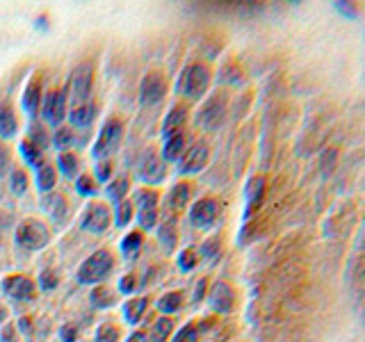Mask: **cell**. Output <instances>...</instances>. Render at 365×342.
Returning a JSON list of instances; mask_svg holds the SVG:
<instances>
[{
  "mask_svg": "<svg viewBox=\"0 0 365 342\" xmlns=\"http://www.w3.org/2000/svg\"><path fill=\"white\" fill-rule=\"evenodd\" d=\"M210 68L201 64V62H194L190 66L182 68V73L178 78V83H176V89H178V94H182L185 98L190 100H199L205 91H208L210 87Z\"/></svg>",
  "mask_w": 365,
  "mask_h": 342,
  "instance_id": "6da1fadb",
  "label": "cell"
},
{
  "mask_svg": "<svg viewBox=\"0 0 365 342\" xmlns=\"http://www.w3.org/2000/svg\"><path fill=\"white\" fill-rule=\"evenodd\" d=\"M114 267V258L110 251L101 249L96 254H91L83 265L78 269V281L83 285H94V283H101L103 279L108 276Z\"/></svg>",
  "mask_w": 365,
  "mask_h": 342,
  "instance_id": "7a4b0ae2",
  "label": "cell"
},
{
  "mask_svg": "<svg viewBox=\"0 0 365 342\" xmlns=\"http://www.w3.org/2000/svg\"><path fill=\"white\" fill-rule=\"evenodd\" d=\"M14 239L21 249L26 251H39L43 249L46 244L51 242V231L48 226L39 219H26L23 224H19L16 233H14Z\"/></svg>",
  "mask_w": 365,
  "mask_h": 342,
  "instance_id": "3957f363",
  "label": "cell"
},
{
  "mask_svg": "<svg viewBox=\"0 0 365 342\" xmlns=\"http://www.w3.org/2000/svg\"><path fill=\"white\" fill-rule=\"evenodd\" d=\"M121 140H123V123L119 119H108L106 123H103V130L98 135V140L94 144V157L98 160V162H103V160H108L110 155H114L119 151L121 146Z\"/></svg>",
  "mask_w": 365,
  "mask_h": 342,
  "instance_id": "277c9868",
  "label": "cell"
},
{
  "mask_svg": "<svg viewBox=\"0 0 365 342\" xmlns=\"http://www.w3.org/2000/svg\"><path fill=\"white\" fill-rule=\"evenodd\" d=\"M165 176H167L165 160L158 155L155 148H146L140 162H137V178L146 182V185H160Z\"/></svg>",
  "mask_w": 365,
  "mask_h": 342,
  "instance_id": "5b68a950",
  "label": "cell"
},
{
  "mask_svg": "<svg viewBox=\"0 0 365 342\" xmlns=\"http://www.w3.org/2000/svg\"><path fill=\"white\" fill-rule=\"evenodd\" d=\"M110 222H112V212L106 203H89L83 212L80 226L91 235H103L110 228Z\"/></svg>",
  "mask_w": 365,
  "mask_h": 342,
  "instance_id": "8992f818",
  "label": "cell"
},
{
  "mask_svg": "<svg viewBox=\"0 0 365 342\" xmlns=\"http://www.w3.org/2000/svg\"><path fill=\"white\" fill-rule=\"evenodd\" d=\"M226 117V94H215L208 98V103L201 108L199 112V123L203 125L205 130H217L222 125Z\"/></svg>",
  "mask_w": 365,
  "mask_h": 342,
  "instance_id": "52a82bcc",
  "label": "cell"
},
{
  "mask_svg": "<svg viewBox=\"0 0 365 342\" xmlns=\"http://www.w3.org/2000/svg\"><path fill=\"white\" fill-rule=\"evenodd\" d=\"M210 155V148L205 142H194L190 148H185V153L178 160V171L180 174H199V171L205 167Z\"/></svg>",
  "mask_w": 365,
  "mask_h": 342,
  "instance_id": "ba28073f",
  "label": "cell"
},
{
  "mask_svg": "<svg viewBox=\"0 0 365 342\" xmlns=\"http://www.w3.org/2000/svg\"><path fill=\"white\" fill-rule=\"evenodd\" d=\"M41 117L48 125H60L66 117V94L64 91H48L41 98Z\"/></svg>",
  "mask_w": 365,
  "mask_h": 342,
  "instance_id": "9c48e42d",
  "label": "cell"
},
{
  "mask_svg": "<svg viewBox=\"0 0 365 342\" xmlns=\"http://www.w3.org/2000/svg\"><path fill=\"white\" fill-rule=\"evenodd\" d=\"M167 83L160 73H146L140 83V103L142 105H155L165 98Z\"/></svg>",
  "mask_w": 365,
  "mask_h": 342,
  "instance_id": "30bf717a",
  "label": "cell"
},
{
  "mask_svg": "<svg viewBox=\"0 0 365 342\" xmlns=\"http://www.w3.org/2000/svg\"><path fill=\"white\" fill-rule=\"evenodd\" d=\"M3 292L14 301H30L34 296V283L23 276V274H11V276H5L3 283H0Z\"/></svg>",
  "mask_w": 365,
  "mask_h": 342,
  "instance_id": "8fae6325",
  "label": "cell"
},
{
  "mask_svg": "<svg viewBox=\"0 0 365 342\" xmlns=\"http://www.w3.org/2000/svg\"><path fill=\"white\" fill-rule=\"evenodd\" d=\"M220 214V203L215 199H201L192 205L190 210V224L194 228H210Z\"/></svg>",
  "mask_w": 365,
  "mask_h": 342,
  "instance_id": "7c38bea8",
  "label": "cell"
},
{
  "mask_svg": "<svg viewBox=\"0 0 365 342\" xmlns=\"http://www.w3.org/2000/svg\"><path fill=\"white\" fill-rule=\"evenodd\" d=\"M91 83H94L91 64H80L71 76V96H73V100L80 103V105L87 103V98L91 94Z\"/></svg>",
  "mask_w": 365,
  "mask_h": 342,
  "instance_id": "4fadbf2b",
  "label": "cell"
},
{
  "mask_svg": "<svg viewBox=\"0 0 365 342\" xmlns=\"http://www.w3.org/2000/svg\"><path fill=\"white\" fill-rule=\"evenodd\" d=\"M210 296V308L215 313H220V315H228L233 311V306H235V292L233 288L228 283L220 281V283H215L212 285V290L208 292Z\"/></svg>",
  "mask_w": 365,
  "mask_h": 342,
  "instance_id": "5bb4252c",
  "label": "cell"
},
{
  "mask_svg": "<svg viewBox=\"0 0 365 342\" xmlns=\"http://www.w3.org/2000/svg\"><path fill=\"white\" fill-rule=\"evenodd\" d=\"M41 208L55 224H64L68 219V203L62 194H53V192L46 194L41 201Z\"/></svg>",
  "mask_w": 365,
  "mask_h": 342,
  "instance_id": "9a60e30c",
  "label": "cell"
},
{
  "mask_svg": "<svg viewBox=\"0 0 365 342\" xmlns=\"http://www.w3.org/2000/svg\"><path fill=\"white\" fill-rule=\"evenodd\" d=\"M182 153H185V135L174 133V135L165 137V148H163L165 162H176V160H180Z\"/></svg>",
  "mask_w": 365,
  "mask_h": 342,
  "instance_id": "2e32d148",
  "label": "cell"
},
{
  "mask_svg": "<svg viewBox=\"0 0 365 342\" xmlns=\"http://www.w3.org/2000/svg\"><path fill=\"white\" fill-rule=\"evenodd\" d=\"M96 119V108L91 103H83V105H76L71 112H68V121L76 128H89L91 121Z\"/></svg>",
  "mask_w": 365,
  "mask_h": 342,
  "instance_id": "e0dca14e",
  "label": "cell"
},
{
  "mask_svg": "<svg viewBox=\"0 0 365 342\" xmlns=\"http://www.w3.org/2000/svg\"><path fill=\"white\" fill-rule=\"evenodd\" d=\"M146 308H148V299L146 296H135V299H128L123 304V319L128 324H140V319L144 317L146 313Z\"/></svg>",
  "mask_w": 365,
  "mask_h": 342,
  "instance_id": "ac0fdd59",
  "label": "cell"
},
{
  "mask_svg": "<svg viewBox=\"0 0 365 342\" xmlns=\"http://www.w3.org/2000/svg\"><path fill=\"white\" fill-rule=\"evenodd\" d=\"M185 119H187V110L185 108H182V105L171 108L169 114H167V119L163 121V135L169 137L174 133H180V128L185 125Z\"/></svg>",
  "mask_w": 365,
  "mask_h": 342,
  "instance_id": "d6986e66",
  "label": "cell"
},
{
  "mask_svg": "<svg viewBox=\"0 0 365 342\" xmlns=\"http://www.w3.org/2000/svg\"><path fill=\"white\" fill-rule=\"evenodd\" d=\"M190 194H192L190 182H176V185L169 190L167 205H169L171 210H180V208H185L187 201H190Z\"/></svg>",
  "mask_w": 365,
  "mask_h": 342,
  "instance_id": "ffe728a7",
  "label": "cell"
},
{
  "mask_svg": "<svg viewBox=\"0 0 365 342\" xmlns=\"http://www.w3.org/2000/svg\"><path fill=\"white\" fill-rule=\"evenodd\" d=\"M39 83L34 80V83H30L26 87V94H23V110H26V114L30 119L37 117V112H39V100H41V94H39Z\"/></svg>",
  "mask_w": 365,
  "mask_h": 342,
  "instance_id": "44dd1931",
  "label": "cell"
},
{
  "mask_svg": "<svg viewBox=\"0 0 365 342\" xmlns=\"http://www.w3.org/2000/svg\"><path fill=\"white\" fill-rule=\"evenodd\" d=\"M178 231H176V219H167L165 224H160L158 228V239L165 247V251H174L178 242Z\"/></svg>",
  "mask_w": 365,
  "mask_h": 342,
  "instance_id": "7402d4cb",
  "label": "cell"
},
{
  "mask_svg": "<svg viewBox=\"0 0 365 342\" xmlns=\"http://www.w3.org/2000/svg\"><path fill=\"white\" fill-rule=\"evenodd\" d=\"M16 128H19V123H16L14 112L5 105H0V140H11V137L16 135Z\"/></svg>",
  "mask_w": 365,
  "mask_h": 342,
  "instance_id": "603a6c76",
  "label": "cell"
},
{
  "mask_svg": "<svg viewBox=\"0 0 365 342\" xmlns=\"http://www.w3.org/2000/svg\"><path fill=\"white\" fill-rule=\"evenodd\" d=\"M37 187H39V192H53V187H55V182H57V174H55V169L51 167V165H46V162H41L37 169Z\"/></svg>",
  "mask_w": 365,
  "mask_h": 342,
  "instance_id": "cb8c5ba5",
  "label": "cell"
},
{
  "mask_svg": "<svg viewBox=\"0 0 365 342\" xmlns=\"http://www.w3.org/2000/svg\"><path fill=\"white\" fill-rule=\"evenodd\" d=\"M57 167H60L64 178H76L78 176V157L71 151H64L57 155Z\"/></svg>",
  "mask_w": 365,
  "mask_h": 342,
  "instance_id": "d4e9b609",
  "label": "cell"
},
{
  "mask_svg": "<svg viewBox=\"0 0 365 342\" xmlns=\"http://www.w3.org/2000/svg\"><path fill=\"white\" fill-rule=\"evenodd\" d=\"M142 244H144V235L140 233V231H135V233H128L123 239H121V254L125 256V258H130V256H135L137 251L142 249Z\"/></svg>",
  "mask_w": 365,
  "mask_h": 342,
  "instance_id": "484cf974",
  "label": "cell"
},
{
  "mask_svg": "<svg viewBox=\"0 0 365 342\" xmlns=\"http://www.w3.org/2000/svg\"><path fill=\"white\" fill-rule=\"evenodd\" d=\"M135 203H137V208H140V212L144 210H158V192L153 190H140L135 194Z\"/></svg>",
  "mask_w": 365,
  "mask_h": 342,
  "instance_id": "4316f807",
  "label": "cell"
},
{
  "mask_svg": "<svg viewBox=\"0 0 365 342\" xmlns=\"http://www.w3.org/2000/svg\"><path fill=\"white\" fill-rule=\"evenodd\" d=\"M19 151H21V155H23V160H26V165L28 167H32V169H37L39 165H41V151L37 146H34L32 142H21V146H19Z\"/></svg>",
  "mask_w": 365,
  "mask_h": 342,
  "instance_id": "83f0119b",
  "label": "cell"
},
{
  "mask_svg": "<svg viewBox=\"0 0 365 342\" xmlns=\"http://www.w3.org/2000/svg\"><path fill=\"white\" fill-rule=\"evenodd\" d=\"M262 192H265V178H262V176L251 178V180H249V187H247V201H249L251 208L260 203Z\"/></svg>",
  "mask_w": 365,
  "mask_h": 342,
  "instance_id": "f1b7e54d",
  "label": "cell"
},
{
  "mask_svg": "<svg viewBox=\"0 0 365 342\" xmlns=\"http://www.w3.org/2000/svg\"><path fill=\"white\" fill-rule=\"evenodd\" d=\"M171 331H174V322H171L169 317H160L158 322L153 324V328H151V340L153 342H165Z\"/></svg>",
  "mask_w": 365,
  "mask_h": 342,
  "instance_id": "f546056e",
  "label": "cell"
},
{
  "mask_svg": "<svg viewBox=\"0 0 365 342\" xmlns=\"http://www.w3.org/2000/svg\"><path fill=\"white\" fill-rule=\"evenodd\" d=\"M9 190H11V194H16V197L26 194V190H28V176H26V171L11 169V174H9Z\"/></svg>",
  "mask_w": 365,
  "mask_h": 342,
  "instance_id": "4dcf8cb0",
  "label": "cell"
},
{
  "mask_svg": "<svg viewBox=\"0 0 365 342\" xmlns=\"http://www.w3.org/2000/svg\"><path fill=\"white\" fill-rule=\"evenodd\" d=\"M128 178L125 176H121V178H117L112 182V185H108V190H106V194H108V199L110 201H117V203H121L123 201V197H125V192H128Z\"/></svg>",
  "mask_w": 365,
  "mask_h": 342,
  "instance_id": "1f68e13d",
  "label": "cell"
},
{
  "mask_svg": "<svg viewBox=\"0 0 365 342\" xmlns=\"http://www.w3.org/2000/svg\"><path fill=\"white\" fill-rule=\"evenodd\" d=\"M180 306H182V292H169V294H165L163 299L158 301V308L163 313H167V315L176 313Z\"/></svg>",
  "mask_w": 365,
  "mask_h": 342,
  "instance_id": "d6a6232c",
  "label": "cell"
},
{
  "mask_svg": "<svg viewBox=\"0 0 365 342\" xmlns=\"http://www.w3.org/2000/svg\"><path fill=\"white\" fill-rule=\"evenodd\" d=\"M130 222H133V203L130 201L117 203V208H114V224L121 228V226H128Z\"/></svg>",
  "mask_w": 365,
  "mask_h": 342,
  "instance_id": "836d02e7",
  "label": "cell"
},
{
  "mask_svg": "<svg viewBox=\"0 0 365 342\" xmlns=\"http://www.w3.org/2000/svg\"><path fill=\"white\" fill-rule=\"evenodd\" d=\"M53 144H55V148H62V153H64L66 148H71L76 144V133L71 128H57L55 137H53Z\"/></svg>",
  "mask_w": 365,
  "mask_h": 342,
  "instance_id": "e575fe53",
  "label": "cell"
},
{
  "mask_svg": "<svg viewBox=\"0 0 365 342\" xmlns=\"http://www.w3.org/2000/svg\"><path fill=\"white\" fill-rule=\"evenodd\" d=\"M89 301L94 308H110V306H114V294L108 288H96L89 294Z\"/></svg>",
  "mask_w": 365,
  "mask_h": 342,
  "instance_id": "d590c367",
  "label": "cell"
},
{
  "mask_svg": "<svg viewBox=\"0 0 365 342\" xmlns=\"http://www.w3.org/2000/svg\"><path fill=\"white\" fill-rule=\"evenodd\" d=\"M197 262H199V254L194 249H182L178 254V267L182 271H192L197 267Z\"/></svg>",
  "mask_w": 365,
  "mask_h": 342,
  "instance_id": "8d00e7d4",
  "label": "cell"
},
{
  "mask_svg": "<svg viewBox=\"0 0 365 342\" xmlns=\"http://www.w3.org/2000/svg\"><path fill=\"white\" fill-rule=\"evenodd\" d=\"M220 254H222V244H220V239H217V237L205 239L203 247H201V256H203L205 260L215 262L217 258H220Z\"/></svg>",
  "mask_w": 365,
  "mask_h": 342,
  "instance_id": "74e56055",
  "label": "cell"
},
{
  "mask_svg": "<svg viewBox=\"0 0 365 342\" xmlns=\"http://www.w3.org/2000/svg\"><path fill=\"white\" fill-rule=\"evenodd\" d=\"M76 190H78V194L80 197H94L96 194V180L91 178V176H78V180H76Z\"/></svg>",
  "mask_w": 365,
  "mask_h": 342,
  "instance_id": "f35d334b",
  "label": "cell"
},
{
  "mask_svg": "<svg viewBox=\"0 0 365 342\" xmlns=\"http://www.w3.org/2000/svg\"><path fill=\"white\" fill-rule=\"evenodd\" d=\"M117 340H119V331L114 324H101L94 336V342H117Z\"/></svg>",
  "mask_w": 365,
  "mask_h": 342,
  "instance_id": "ab89813d",
  "label": "cell"
},
{
  "mask_svg": "<svg viewBox=\"0 0 365 342\" xmlns=\"http://www.w3.org/2000/svg\"><path fill=\"white\" fill-rule=\"evenodd\" d=\"M197 340H199V328H197V324H185L174 336V342H197Z\"/></svg>",
  "mask_w": 365,
  "mask_h": 342,
  "instance_id": "60d3db41",
  "label": "cell"
},
{
  "mask_svg": "<svg viewBox=\"0 0 365 342\" xmlns=\"http://www.w3.org/2000/svg\"><path fill=\"white\" fill-rule=\"evenodd\" d=\"M334 9L338 11V14L345 16V19H356V16H359V7H356V3H345V0H336V3H334Z\"/></svg>",
  "mask_w": 365,
  "mask_h": 342,
  "instance_id": "b9f144b4",
  "label": "cell"
},
{
  "mask_svg": "<svg viewBox=\"0 0 365 342\" xmlns=\"http://www.w3.org/2000/svg\"><path fill=\"white\" fill-rule=\"evenodd\" d=\"M28 142H32L34 146L39 148V151H43L46 146H48V137L43 135V128L41 125H32V133H30V140Z\"/></svg>",
  "mask_w": 365,
  "mask_h": 342,
  "instance_id": "7bdbcfd3",
  "label": "cell"
},
{
  "mask_svg": "<svg viewBox=\"0 0 365 342\" xmlns=\"http://www.w3.org/2000/svg\"><path fill=\"white\" fill-rule=\"evenodd\" d=\"M110 176H112V165L108 162V160H103V162L96 165V176H94V180L96 182H108Z\"/></svg>",
  "mask_w": 365,
  "mask_h": 342,
  "instance_id": "ee69618b",
  "label": "cell"
},
{
  "mask_svg": "<svg viewBox=\"0 0 365 342\" xmlns=\"http://www.w3.org/2000/svg\"><path fill=\"white\" fill-rule=\"evenodd\" d=\"M39 285H41V290H43V292L55 290V288H57V276H55V271H43V274H41V279H39Z\"/></svg>",
  "mask_w": 365,
  "mask_h": 342,
  "instance_id": "f6af8a7d",
  "label": "cell"
},
{
  "mask_svg": "<svg viewBox=\"0 0 365 342\" xmlns=\"http://www.w3.org/2000/svg\"><path fill=\"white\" fill-rule=\"evenodd\" d=\"M0 342H16V328L7 324L3 331H0Z\"/></svg>",
  "mask_w": 365,
  "mask_h": 342,
  "instance_id": "bcb514c9",
  "label": "cell"
},
{
  "mask_svg": "<svg viewBox=\"0 0 365 342\" xmlns=\"http://www.w3.org/2000/svg\"><path fill=\"white\" fill-rule=\"evenodd\" d=\"M9 171V153H7V148L0 144V176L7 174Z\"/></svg>",
  "mask_w": 365,
  "mask_h": 342,
  "instance_id": "7dc6e473",
  "label": "cell"
},
{
  "mask_svg": "<svg viewBox=\"0 0 365 342\" xmlns=\"http://www.w3.org/2000/svg\"><path fill=\"white\" fill-rule=\"evenodd\" d=\"M119 288H121L123 294H130V292L135 290V276H130V274H128V276H123V279L119 281Z\"/></svg>",
  "mask_w": 365,
  "mask_h": 342,
  "instance_id": "c3c4849f",
  "label": "cell"
},
{
  "mask_svg": "<svg viewBox=\"0 0 365 342\" xmlns=\"http://www.w3.org/2000/svg\"><path fill=\"white\" fill-rule=\"evenodd\" d=\"M60 336H62V342H76V326H62V331H60Z\"/></svg>",
  "mask_w": 365,
  "mask_h": 342,
  "instance_id": "681fc988",
  "label": "cell"
},
{
  "mask_svg": "<svg viewBox=\"0 0 365 342\" xmlns=\"http://www.w3.org/2000/svg\"><path fill=\"white\" fill-rule=\"evenodd\" d=\"M203 294H205V279H201V281L197 283V290H194V294H192V301H194V304H199V301L203 299Z\"/></svg>",
  "mask_w": 365,
  "mask_h": 342,
  "instance_id": "f907efd6",
  "label": "cell"
},
{
  "mask_svg": "<svg viewBox=\"0 0 365 342\" xmlns=\"http://www.w3.org/2000/svg\"><path fill=\"white\" fill-rule=\"evenodd\" d=\"M125 342H148V338H146L144 331H135V333L128 340H125Z\"/></svg>",
  "mask_w": 365,
  "mask_h": 342,
  "instance_id": "816d5d0a",
  "label": "cell"
},
{
  "mask_svg": "<svg viewBox=\"0 0 365 342\" xmlns=\"http://www.w3.org/2000/svg\"><path fill=\"white\" fill-rule=\"evenodd\" d=\"M19 328H23V333H32V322L28 317H21V322H19Z\"/></svg>",
  "mask_w": 365,
  "mask_h": 342,
  "instance_id": "f5cc1de1",
  "label": "cell"
},
{
  "mask_svg": "<svg viewBox=\"0 0 365 342\" xmlns=\"http://www.w3.org/2000/svg\"><path fill=\"white\" fill-rule=\"evenodd\" d=\"M7 317V313H5V308L3 306H0V322H3V319Z\"/></svg>",
  "mask_w": 365,
  "mask_h": 342,
  "instance_id": "db71d44e",
  "label": "cell"
}]
</instances>
